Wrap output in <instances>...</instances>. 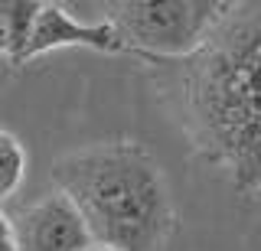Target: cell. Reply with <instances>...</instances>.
<instances>
[{
    "label": "cell",
    "instance_id": "cell-1",
    "mask_svg": "<svg viewBox=\"0 0 261 251\" xmlns=\"http://www.w3.org/2000/svg\"><path fill=\"white\" fill-rule=\"evenodd\" d=\"M59 192L82 212L92 238L118 251H144L163 225V189L141 153L98 147L53 166Z\"/></svg>",
    "mask_w": 261,
    "mask_h": 251
},
{
    "label": "cell",
    "instance_id": "cell-2",
    "mask_svg": "<svg viewBox=\"0 0 261 251\" xmlns=\"http://www.w3.org/2000/svg\"><path fill=\"white\" fill-rule=\"evenodd\" d=\"M10 238L16 251H85L95 241L82 212L62 192L23 209L10 222Z\"/></svg>",
    "mask_w": 261,
    "mask_h": 251
},
{
    "label": "cell",
    "instance_id": "cell-3",
    "mask_svg": "<svg viewBox=\"0 0 261 251\" xmlns=\"http://www.w3.org/2000/svg\"><path fill=\"white\" fill-rule=\"evenodd\" d=\"M206 4H137L124 7L121 23L137 43L163 52L190 49L209 20Z\"/></svg>",
    "mask_w": 261,
    "mask_h": 251
},
{
    "label": "cell",
    "instance_id": "cell-4",
    "mask_svg": "<svg viewBox=\"0 0 261 251\" xmlns=\"http://www.w3.org/2000/svg\"><path fill=\"white\" fill-rule=\"evenodd\" d=\"M59 46H92L101 52H118L124 49L121 43V30L114 23H98V26H85L75 17L62 10L56 4H39L36 23H33V33L27 39V49H23L20 62H30L33 55H43L49 49H59Z\"/></svg>",
    "mask_w": 261,
    "mask_h": 251
},
{
    "label": "cell",
    "instance_id": "cell-5",
    "mask_svg": "<svg viewBox=\"0 0 261 251\" xmlns=\"http://www.w3.org/2000/svg\"><path fill=\"white\" fill-rule=\"evenodd\" d=\"M39 4L33 0H0V52L10 55L13 62H20L27 39L33 33Z\"/></svg>",
    "mask_w": 261,
    "mask_h": 251
},
{
    "label": "cell",
    "instance_id": "cell-6",
    "mask_svg": "<svg viewBox=\"0 0 261 251\" xmlns=\"http://www.w3.org/2000/svg\"><path fill=\"white\" fill-rule=\"evenodd\" d=\"M23 170H27L23 147L16 144L13 134L0 131V202L10 199L16 192V186H20V180H23Z\"/></svg>",
    "mask_w": 261,
    "mask_h": 251
},
{
    "label": "cell",
    "instance_id": "cell-7",
    "mask_svg": "<svg viewBox=\"0 0 261 251\" xmlns=\"http://www.w3.org/2000/svg\"><path fill=\"white\" fill-rule=\"evenodd\" d=\"M0 238H10V222H7L4 212H0Z\"/></svg>",
    "mask_w": 261,
    "mask_h": 251
},
{
    "label": "cell",
    "instance_id": "cell-8",
    "mask_svg": "<svg viewBox=\"0 0 261 251\" xmlns=\"http://www.w3.org/2000/svg\"><path fill=\"white\" fill-rule=\"evenodd\" d=\"M0 251H16V245H13V238H0Z\"/></svg>",
    "mask_w": 261,
    "mask_h": 251
},
{
    "label": "cell",
    "instance_id": "cell-9",
    "mask_svg": "<svg viewBox=\"0 0 261 251\" xmlns=\"http://www.w3.org/2000/svg\"><path fill=\"white\" fill-rule=\"evenodd\" d=\"M95 251H118V248H108V245H101V248H95Z\"/></svg>",
    "mask_w": 261,
    "mask_h": 251
}]
</instances>
